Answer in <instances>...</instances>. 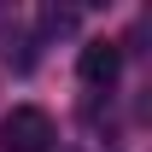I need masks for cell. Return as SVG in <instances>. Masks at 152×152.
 <instances>
[{"label": "cell", "instance_id": "cell-2", "mask_svg": "<svg viewBox=\"0 0 152 152\" xmlns=\"http://www.w3.org/2000/svg\"><path fill=\"white\" fill-rule=\"evenodd\" d=\"M76 70H82L88 88H111L117 70H123V47H117V41H88L82 58H76Z\"/></svg>", "mask_w": 152, "mask_h": 152}, {"label": "cell", "instance_id": "cell-1", "mask_svg": "<svg viewBox=\"0 0 152 152\" xmlns=\"http://www.w3.org/2000/svg\"><path fill=\"white\" fill-rule=\"evenodd\" d=\"M0 146L6 152H47L53 146V117L41 105H12L0 117Z\"/></svg>", "mask_w": 152, "mask_h": 152}, {"label": "cell", "instance_id": "cell-3", "mask_svg": "<svg viewBox=\"0 0 152 152\" xmlns=\"http://www.w3.org/2000/svg\"><path fill=\"white\" fill-rule=\"evenodd\" d=\"M47 29H76V12H47Z\"/></svg>", "mask_w": 152, "mask_h": 152}]
</instances>
